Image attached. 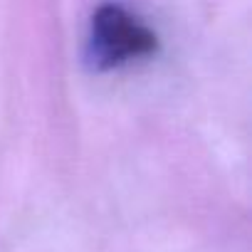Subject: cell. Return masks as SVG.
Instances as JSON below:
<instances>
[{
    "label": "cell",
    "instance_id": "1",
    "mask_svg": "<svg viewBox=\"0 0 252 252\" xmlns=\"http://www.w3.org/2000/svg\"><path fill=\"white\" fill-rule=\"evenodd\" d=\"M161 40L136 13L121 3H101L89 23L84 60L94 72H111L154 57Z\"/></svg>",
    "mask_w": 252,
    "mask_h": 252
}]
</instances>
